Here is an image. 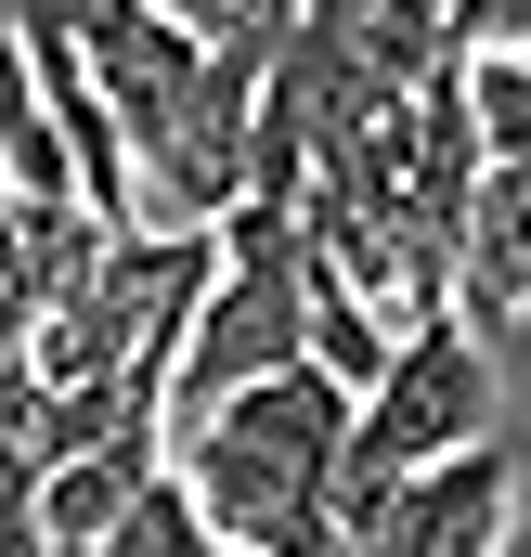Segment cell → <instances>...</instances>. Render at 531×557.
<instances>
[{
  "mask_svg": "<svg viewBox=\"0 0 531 557\" xmlns=\"http://www.w3.org/2000/svg\"><path fill=\"white\" fill-rule=\"evenodd\" d=\"M350 416H363V389L337 376V363H272L247 389H221L208 416H182V480H195V506L234 532V545L260 557H350V506H337V480H350Z\"/></svg>",
  "mask_w": 531,
  "mask_h": 557,
  "instance_id": "6da1fadb",
  "label": "cell"
},
{
  "mask_svg": "<svg viewBox=\"0 0 531 557\" xmlns=\"http://www.w3.org/2000/svg\"><path fill=\"white\" fill-rule=\"evenodd\" d=\"M467 441H493V337H480L467 311H441V324H415L390 350V376H376L363 416H350V480H337L350 532H363V506H376L390 480L467 454Z\"/></svg>",
  "mask_w": 531,
  "mask_h": 557,
  "instance_id": "7a4b0ae2",
  "label": "cell"
},
{
  "mask_svg": "<svg viewBox=\"0 0 531 557\" xmlns=\"http://www.w3.org/2000/svg\"><path fill=\"white\" fill-rule=\"evenodd\" d=\"M506 532H519V467H506V441H467V454L390 480L350 557H506Z\"/></svg>",
  "mask_w": 531,
  "mask_h": 557,
  "instance_id": "3957f363",
  "label": "cell"
},
{
  "mask_svg": "<svg viewBox=\"0 0 531 557\" xmlns=\"http://www.w3.org/2000/svg\"><path fill=\"white\" fill-rule=\"evenodd\" d=\"M454 298L480 337L531 324V156H493L480 195H467V260H454Z\"/></svg>",
  "mask_w": 531,
  "mask_h": 557,
  "instance_id": "277c9868",
  "label": "cell"
},
{
  "mask_svg": "<svg viewBox=\"0 0 531 557\" xmlns=\"http://www.w3.org/2000/svg\"><path fill=\"white\" fill-rule=\"evenodd\" d=\"M0 182L13 195H78V143L52 117V78H39V52H26L13 13H0Z\"/></svg>",
  "mask_w": 531,
  "mask_h": 557,
  "instance_id": "5b68a950",
  "label": "cell"
},
{
  "mask_svg": "<svg viewBox=\"0 0 531 557\" xmlns=\"http://www.w3.org/2000/svg\"><path fill=\"white\" fill-rule=\"evenodd\" d=\"M441 52L480 65V52H531V0H441Z\"/></svg>",
  "mask_w": 531,
  "mask_h": 557,
  "instance_id": "8992f818",
  "label": "cell"
},
{
  "mask_svg": "<svg viewBox=\"0 0 531 557\" xmlns=\"http://www.w3.org/2000/svg\"><path fill=\"white\" fill-rule=\"evenodd\" d=\"M182 557H260V545H234V532L195 506V480H182Z\"/></svg>",
  "mask_w": 531,
  "mask_h": 557,
  "instance_id": "52a82bcc",
  "label": "cell"
}]
</instances>
